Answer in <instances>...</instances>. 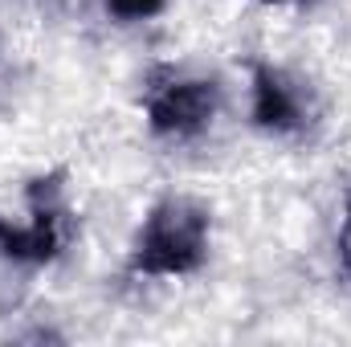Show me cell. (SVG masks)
<instances>
[{"label": "cell", "instance_id": "cell-6", "mask_svg": "<svg viewBox=\"0 0 351 347\" xmlns=\"http://www.w3.org/2000/svg\"><path fill=\"white\" fill-rule=\"evenodd\" d=\"M258 4H269V8H302V4H315V0H258Z\"/></svg>", "mask_w": 351, "mask_h": 347}, {"label": "cell", "instance_id": "cell-2", "mask_svg": "<svg viewBox=\"0 0 351 347\" xmlns=\"http://www.w3.org/2000/svg\"><path fill=\"white\" fill-rule=\"evenodd\" d=\"M139 106H143V123L152 139L188 147V143H200L217 127L225 110V86L217 82V74L160 62L143 78Z\"/></svg>", "mask_w": 351, "mask_h": 347}, {"label": "cell", "instance_id": "cell-5", "mask_svg": "<svg viewBox=\"0 0 351 347\" xmlns=\"http://www.w3.org/2000/svg\"><path fill=\"white\" fill-rule=\"evenodd\" d=\"M339 250H343V270L351 278V196H348V208H343V233H339Z\"/></svg>", "mask_w": 351, "mask_h": 347}, {"label": "cell", "instance_id": "cell-3", "mask_svg": "<svg viewBox=\"0 0 351 347\" xmlns=\"http://www.w3.org/2000/svg\"><path fill=\"white\" fill-rule=\"evenodd\" d=\"M250 123L269 139H311L323 123L319 86L282 62H250Z\"/></svg>", "mask_w": 351, "mask_h": 347}, {"label": "cell", "instance_id": "cell-1", "mask_svg": "<svg viewBox=\"0 0 351 347\" xmlns=\"http://www.w3.org/2000/svg\"><path fill=\"white\" fill-rule=\"evenodd\" d=\"M208 254L213 208L200 196L168 192L139 221L127 250V274L139 282H184L208 265Z\"/></svg>", "mask_w": 351, "mask_h": 347}, {"label": "cell", "instance_id": "cell-4", "mask_svg": "<svg viewBox=\"0 0 351 347\" xmlns=\"http://www.w3.org/2000/svg\"><path fill=\"white\" fill-rule=\"evenodd\" d=\"M172 0H102L106 16H114L119 25H139V21H152L168 8Z\"/></svg>", "mask_w": 351, "mask_h": 347}]
</instances>
